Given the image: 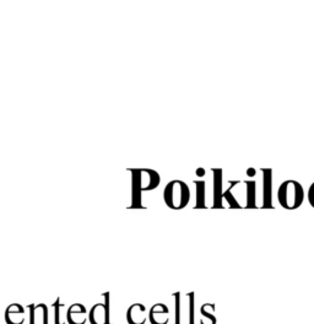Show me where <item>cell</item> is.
Masks as SVG:
<instances>
[{
    "label": "cell",
    "mask_w": 314,
    "mask_h": 324,
    "mask_svg": "<svg viewBox=\"0 0 314 324\" xmlns=\"http://www.w3.org/2000/svg\"><path fill=\"white\" fill-rule=\"evenodd\" d=\"M127 319L129 324H145L147 319V312L144 305L134 303L127 312Z\"/></svg>",
    "instance_id": "obj_6"
},
{
    "label": "cell",
    "mask_w": 314,
    "mask_h": 324,
    "mask_svg": "<svg viewBox=\"0 0 314 324\" xmlns=\"http://www.w3.org/2000/svg\"><path fill=\"white\" fill-rule=\"evenodd\" d=\"M30 324H48V308L44 303L31 305L30 307Z\"/></svg>",
    "instance_id": "obj_9"
},
{
    "label": "cell",
    "mask_w": 314,
    "mask_h": 324,
    "mask_svg": "<svg viewBox=\"0 0 314 324\" xmlns=\"http://www.w3.org/2000/svg\"><path fill=\"white\" fill-rule=\"evenodd\" d=\"M263 205L261 208H273V170L263 168Z\"/></svg>",
    "instance_id": "obj_4"
},
{
    "label": "cell",
    "mask_w": 314,
    "mask_h": 324,
    "mask_svg": "<svg viewBox=\"0 0 314 324\" xmlns=\"http://www.w3.org/2000/svg\"><path fill=\"white\" fill-rule=\"evenodd\" d=\"M214 208H222V198H224V192H222V170L214 168Z\"/></svg>",
    "instance_id": "obj_11"
},
{
    "label": "cell",
    "mask_w": 314,
    "mask_h": 324,
    "mask_svg": "<svg viewBox=\"0 0 314 324\" xmlns=\"http://www.w3.org/2000/svg\"><path fill=\"white\" fill-rule=\"evenodd\" d=\"M91 324H108V307L103 303H96L88 312Z\"/></svg>",
    "instance_id": "obj_8"
},
{
    "label": "cell",
    "mask_w": 314,
    "mask_h": 324,
    "mask_svg": "<svg viewBox=\"0 0 314 324\" xmlns=\"http://www.w3.org/2000/svg\"><path fill=\"white\" fill-rule=\"evenodd\" d=\"M160 176L155 171L150 170H134L133 172V189L134 196L140 194L142 191L155 189L159 186Z\"/></svg>",
    "instance_id": "obj_3"
},
{
    "label": "cell",
    "mask_w": 314,
    "mask_h": 324,
    "mask_svg": "<svg viewBox=\"0 0 314 324\" xmlns=\"http://www.w3.org/2000/svg\"><path fill=\"white\" fill-rule=\"evenodd\" d=\"M87 319V312L84 305L74 303L68 308L67 322L69 324H85Z\"/></svg>",
    "instance_id": "obj_5"
},
{
    "label": "cell",
    "mask_w": 314,
    "mask_h": 324,
    "mask_svg": "<svg viewBox=\"0 0 314 324\" xmlns=\"http://www.w3.org/2000/svg\"><path fill=\"white\" fill-rule=\"evenodd\" d=\"M255 173H256V171H255V168H248V171H247V174L249 177H253V176H255Z\"/></svg>",
    "instance_id": "obj_17"
},
{
    "label": "cell",
    "mask_w": 314,
    "mask_h": 324,
    "mask_svg": "<svg viewBox=\"0 0 314 324\" xmlns=\"http://www.w3.org/2000/svg\"><path fill=\"white\" fill-rule=\"evenodd\" d=\"M236 182H233V180H231V187L227 189L226 192H224V198L226 199V202H228V204H230V208H241V205H239V203L237 202L236 197L233 196V193L231 191H232V187L235 186Z\"/></svg>",
    "instance_id": "obj_15"
},
{
    "label": "cell",
    "mask_w": 314,
    "mask_h": 324,
    "mask_svg": "<svg viewBox=\"0 0 314 324\" xmlns=\"http://www.w3.org/2000/svg\"><path fill=\"white\" fill-rule=\"evenodd\" d=\"M165 202L171 209L179 210L188 205L190 200L189 187L183 180H172L165 189Z\"/></svg>",
    "instance_id": "obj_2"
},
{
    "label": "cell",
    "mask_w": 314,
    "mask_h": 324,
    "mask_svg": "<svg viewBox=\"0 0 314 324\" xmlns=\"http://www.w3.org/2000/svg\"><path fill=\"white\" fill-rule=\"evenodd\" d=\"M53 307L56 313H54V318H56V324H65L67 322V312H65V305L62 302L61 299H57L56 302L53 303Z\"/></svg>",
    "instance_id": "obj_13"
},
{
    "label": "cell",
    "mask_w": 314,
    "mask_h": 324,
    "mask_svg": "<svg viewBox=\"0 0 314 324\" xmlns=\"http://www.w3.org/2000/svg\"><path fill=\"white\" fill-rule=\"evenodd\" d=\"M308 202L312 208H314V182L310 184L309 189H308Z\"/></svg>",
    "instance_id": "obj_16"
},
{
    "label": "cell",
    "mask_w": 314,
    "mask_h": 324,
    "mask_svg": "<svg viewBox=\"0 0 314 324\" xmlns=\"http://www.w3.org/2000/svg\"><path fill=\"white\" fill-rule=\"evenodd\" d=\"M196 186V204L195 208H206L205 205V182L198 180L195 182Z\"/></svg>",
    "instance_id": "obj_14"
},
{
    "label": "cell",
    "mask_w": 314,
    "mask_h": 324,
    "mask_svg": "<svg viewBox=\"0 0 314 324\" xmlns=\"http://www.w3.org/2000/svg\"><path fill=\"white\" fill-rule=\"evenodd\" d=\"M5 320L8 324H24L25 322V309L22 306L14 303L10 305L5 311Z\"/></svg>",
    "instance_id": "obj_10"
},
{
    "label": "cell",
    "mask_w": 314,
    "mask_h": 324,
    "mask_svg": "<svg viewBox=\"0 0 314 324\" xmlns=\"http://www.w3.org/2000/svg\"><path fill=\"white\" fill-rule=\"evenodd\" d=\"M148 319L151 324H167L168 308L164 303H156L148 312Z\"/></svg>",
    "instance_id": "obj_7"
},
{
    "label": "cell",
    "mask_w": 314,
    "mask_h": 324,
    "mask_svg": "<svg viewBox=\"0 0 314 324\" xmlns=\"http://www.w3.org/2000/svg\"><path fill=\"white\" fill-rule=\"evenodd\" d=\"M278 200L286 210H296L303 203L304 189L301 183L295 179L285 180L278 189Z\"/></svg>",
    "instance_id": "obj_1"
},
{
    "label": "cell",
    "mask_w": 314,
    "mask_h": 324,
    "mask_svg": "<svg viewBox=\"0 0 314 324\" xmlns=\"http://www.w3.org/2000/svg\"><path fill=\"white\" fill-rule=\"evenodd\" d=\"M196 174H198V176H204V174H205L204 168H198V171H196Z\"/></svg>",
    "instance_id": "obj_18"
},
{
    "label": "cell",
    "mask_w": 314,
    "mask_h": 324,
    "mask_svg": "<svg viewBox=\"0 0 314 324\" xmlns=\"http://www.w3.org/2000/svg\"><path fill=\"white\" fill-rule=\"evenodd\" d=\"M245 187H247V204H245V208H256V183L254 180H247Z\"/></svg>",
    "instance_id": "obj_12"
}]
</instances>
